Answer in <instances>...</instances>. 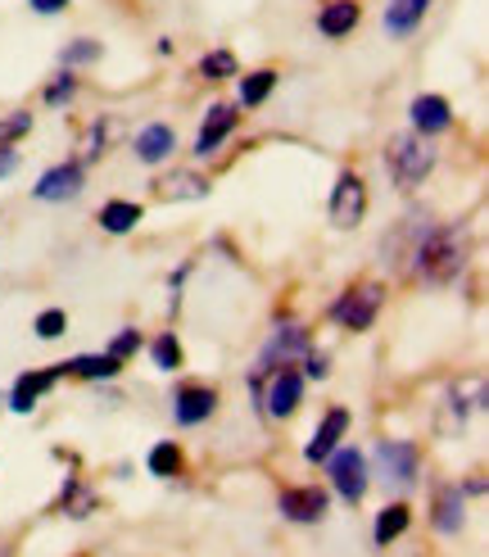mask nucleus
I'll return each instance as SVG.
<instances>
[{"mask_svg":"<svg viewBox=\"0 0 489 557\" xmlns=\"http://www.w3.org/2000/svg\"><path fill=\"white\" fill-rule=\"evenodd\" d=\"M467 268V232L462 227H430L413 255V272L430 286H444Z\"/></svg>","mask_w":489,"mask_h":557,"instance_id":"obj_1","label":"nucleus"},{"mask_svg":"<svg viewBox=\"0 0 489 557\" xmlns=\"http://www.w3.org/2000/svg\"><path fill=\"white\" fill-rule=\"evenodd\" d=\"M386 169L394 177L399 190H413L430 177L435 169V150H430V136H417V132H399L390 136V146H386Z\"/></svg>","mask_w":489,"mask_h":557,"instance_id":"obj_2","label":"nucleus"},{"mask_svg":"<svg viewBox=\"0 0 489 557\" xmlns=\"http://www.w3.org/2000/svg\"><path fill=\"white\" fill-rule=\"evenodd\" d=\"M372 467L390 490H413L422 476V454H417V444H408V440H380L372 454Z\"/></svg>","mask_w":489,"mask_h":557,"instance_id":"obj_3","label":"nucleus"},{"mask_svg":"<svg viewBox=\"0 0 489 557\" xmlns=\"http://www.w3.org/2000/svg\"><path fill=\"white\" fill-rule=\"evenodd\" d=\"M259 404H263V412L272 417V422L294 417V408L304 404V372H294V363L290 368H272L259 381Z\"/></svg>","mask_w":489,"mask_h":557,"instance_id":"obj_4","label":"nucleus"},{"mask_svg":"<svg viewBox=\"0 0 489 557\" xmlns=\"http://www.w3.org/2000/svg\"><path fill=\"white\" fill-rule=\"evenodd\" d=\"M380 304H386V286H376V282H359V286H349L336 304H331V322H340L344 331H367L380 313Z\"/></svg>","mask_w":489,"mask_h":557,"instance_id":"obj_5","label":"nucleus"},{"mask_svg":"<svg viewBox=\"0 0 489 557\" xmlns=\"http://www.w3.org/2000/svg\"><path fill=\"white\" fill-rule=\"evenodd\" d=\"M309 354V331L299 326V322H277L272 326V336H267V345H263V354H259V376H267L272 368H290V363H299V358Z\"/></svg>","mask_w":489,"mask_h":557,"instance_id":"obj_6","label":"nucleus"},{"mask_svg":"<svg viewBox=\"0 0 489 557\" xmlns=\"http://www.w3.org/2000/svg\"><path fill=\"white\" fill-rule=\"evenodd\" d=\"M430 227H435V222H430L426 209L408 213L399 227H394L386 240H380V255H386V263H390V268H413V255H417V245H422V236H426Z\"/></svg>","mask_w":489,"mask_h":557,"instance_id":"obj_7","label":"nucleus"},{"mask_svg":"<svg viewBox=\"0 0 489 557\" xmlns=\"http://www.w3.org/2000/svg\"><path fill=\"white\" fill-rule=\"evenodd\" d=\"M326 476H331L336 494L344 498V504H363L367 494V458L359 449H336L331 458H326Z\"/></svg>","mask_w":489,"mask_h":557,"instance_id":"obj_8","label":"nucleus"},{"mask_svg":"<svg viewBox=\"0 0 489 557\" xmlns=\"http://www.w3.org/2000/svg\"><path fill=\"white\" fill-rule=\"evenodd\" d=\"M277 512L294 525H317V521H326V512H331V494L322 485H290L277 498Z\"/></svg>","mask_w":489,"mask_h":557,"instance_id":"obj_9","label":"nucleus"},{"mask_svg":"<svg viewBox=\"0 0 489 557\" xmlns=\"http://www.w3.org/2000/svg\"><path fill=\"white\" fill-rule=\"evenodd\" d=\"M326 213H331V227L349 232L359 227L363 213H367V186L359 173H340L336 177V190H331V205H326Z\"/></svg>","mask_w":489,"mask_h":557,"instance_id":"obj_10","label":"nucleus"},{"mask_svg":"<svg viewBox=\"0 0 489 557\" xmlns=\"http://www.w3.org/2000/svg\"><path fill=\"white\" fill-rule=\"evenodd\" d=\"M82 186H87V169L82 163H54V169H46L33 186V195L41 205H68L82 195Z\"/></svg>","mask_w":489,"mask_h":557,"instance_id":"obj_11","label":"nucleus"},{"mask_svg":"<svg viewBox=\"0 0 489 557\" xmlns=\"http://www.w3.org/2000/svg\"><path fill=\"white\" fill-rule=\"evenodd\" d=\"M430 525L440 535H457L467 525V485H444L430 498Z\"/></svg>","mask_w":489,"mask_h":557,"instance_id":"obj_12","label":"nucleus"},{"mask_svg":"<svg viewBox=\"0 0 489 557\" xmlns=\"http://www.w3.org/2000/svg\"><path fill=\"white\" fill-rule=\"evenodd\" d=\"M64 376H68L64 363L41 368V372H23V376L14 381V389H10V408H14V412H33V408L46 399V389H54Z\"/></svg>","mask_w":489,"mask_h":557,"instance_id":"obj_13","label":"nucleus"},{"mask_svg":"<svg viewBox=\"0 0 489 557\" xmlns=\"http://www.w3.org/2000/svg\"><path fill=\"white\" fill-rule=\"evenodd\" d=\"M213 412H217V389H209V385H181L173 395L177 426H200V422H209Z\"/></svg>","mask_w":489,"mask_h":557,"instance_id":"obj_14","label":"nucleus"},{"mask_svg":"<svg viewBox=\"0 0 489 557\" xmlns=\"http://www.w3.org/2000/svg\"><path fill=\"white\" fill-rule=\"evenodd\" d=\"M344 435H349V412H344V408H331V412H326L322 422H317L313 440L304 444V458H309V462H326V458L340 449Z\"/></svg>","mask_w":489,"mask_h":557,"instance_id":"obj_15","label":"nucleus"},{"mask_svg":"<svg viewBox=\"0 0 489 557\" xmlns=\"http://www.w3.org/2000/svg\"><path fill=\"white\" fill-rule=\"evenodd\" d=\"M236 119H240L236 104H213L204 127H200V136H196V159H213L217 150H223V141L236 132Z\"/></svg>","mask_w":489,"mask_h":557,"instance_id":"obj_16","label":"nucleus"},{"mask_svg":"<svg viewBox=\"0 0 489 557\" xmlns=\"http://www.w3.org/2000/svg\"><path fill=\"white\" fill-rule=\"evenodd\" d=\"M408 119H413V132L417 136H440L453 127V104L444 96H417L408 104Z\"/></svg>","mask_w":489,"mask_h":557,"instance_id":"obj_17","label":"nucleus"},{"mask_svg":"<svg viewBox=\"0 0 489 557\" xmlns=\"http://www.w3.org/2000/svg\"><path fill=\"white\" fill-rule=\"evenodd\" d=\"M173 150H177V132H173L168 123H150V127L136 132V159L150 163V169L168 159Z\"/></svg>","mask_w":489,"mask_h":557,"instance_id":"obj_18","label":"nucleus"},{"mask_svg":"<svg viewBox=\"0 0 489 557\" xmlns=\"http://www.w3.org/2000/svg\"><path fill=\"white\" fill-rule=\"evenodd\" d=\"M359 18H363L359 0H331V5H322V14H317V33L340 41V37H349L353 27H359Z\"/></svg>","mask_w":489,"mask_h":557,"instance_id":"obj_19","label":"nucleus"},{"mask_svg":"<svg viewBox=\"0 0 489 557\" xmlns=\"http://www.w3.org/2000/svg\"><path fill=\"white\" fill-rule=\"evenodd\" d=\"M64 372L82 376V381H114L123 372V363H118V358H109V354H77V358H68V363H64Z\"/></svg>","mask_w":489,"mask_h":557,"instance_id":"obj_20","label":"nucleus"},{"mask_svg":"<svg viewBox=\"0 0 489 557\" xmlns=\"http://www.w3.org/2000/svg\"><path fill=\"white\" fill-rule=\"evenodd\" d=\"M136 222H141V205H136V200H104L100 205V227L109 236H127Z\"/></svg>","mask_w":489,"mask_h":557,"instance_id":"obj_21","label":"nucleus"},{"mask_svg":"<svg viewBox=\"0 0 489 557\" xmlns=\"http://www.w3.org/2000/svg\"><path fill=\"white\" fill-rule=\"evenodd\" d=\"M426 10H430V0H390V10H386V33L408 37V33H413V27L422 23Z\"/></svg>","mask_w":489,"mask_h":557,"instance_id":"obj_22","label":"nucleus"},{"mask_svg":"<svg viewBox=\"0 0 489 557\" xmlns=\"http://www.w3.org/2000/svg\"><path fill=\"white\" fill-rule=\"evenodd\" d=\"M408 521H413L408 504H390V508H380V512H376V531H372V540H376L380 548H390V544L408 531Z\"/></svg>","mask_w":489,"mask_h":557,"instance_id":"obj_23","label":"nucleus"},{"mask_svg":"<svg viewBox=\"0 0 489 557\" xmlns=\"http://www.w3.org/2000/svg\"><path fill=\"white\" fill-rule=\"evenodd\" d=\"M146 467H150V476H181V467H186V458H181V449H177V440H159L154 449H150V458H146Z\"/></svg>","mask_w":489,"mask_h":557,"instance_id":"obj_24","label":"nucleus"},{"mask_svg":"<svg viewBox=\"0 0 489 557\" xmlns=\"http://www.w3.org/2000/svg\"><path fill=\"white\" fill-rule=\"evenodd\" d=\"M163 200H204L209 195V182L200 173H173V177H163Z\"/></svg>","mask_w":489,"mask_h":557,"instance_id":"obj_25","label":"nucleus"},{"mask_svg":"<svg viewBox=\"0 0 489 557\" xmlns=\"http://www.w3.org/2000/svg\"><path fill=\"white\" fill-rule=\"evenodd\" d=\"M272 87H277V73H272V69H254L250 77H244L240 82V104H263L267 96H272Z\"/></svg>","mask_w":489,"mask_h":557,"instance_id":"obj_26","label":"nucleus"},{"mask_svg":"<svg viewBox=\"0 0 489 557\" xmlns=\"http://www.w3.org/2000/svg\"><path fill=\"white\" fill-rule=\"evenodd\" d=\"M150 358H154L159 372H177L186 354H181V345H177L173 331H163V336H154V345H150Z\"/></svg>","mask_w":489,"mask_h":557,"instance_id":"obj_27","label":"nucleus"},{"mask_svg":"<svg viewBox=\"0 0 489 557\" xmlns=\"http://www.w3.org/2000/svg\"><path fill=\"white\" fill-rule=\"evenodd\" d=\"M236 73H240V64H236L231 50H209L200 60V77L204 82H223V77H236Z\"/></svg>","mask_w":489,"mask_h":557,"instance_id":"obj_28","label":"nucleus"},{"mask_svg":"<svg viewBox=\"0 0 489 557\" xmlns=\"http://www.w3.org/2000/svg\"><path fill=\"white\" fill-rule=\"evenodd\" d=\"M64 508H68V517H91V508H96V494L82 485L77 476H68L64 481Z\"/></svg>","mask_w":489,"mask_h":557,"instance_id":"obj_29","label":"nucleus"},{"mask_svg":"<svg viewBox=\"0 0 489 557\" xmlns=\"http://www.w3.org/2000/svg\"><path fill=\"white\" fill-rule=\"evenodd\" d=\"M96 60H100V41H91V37H82V41H68V46H64V64H68V69L96 64Z\"/></svg>","mask_w":489,"mask_h":557,"instance_id":"obj_30","label":"nucleus"},{"mask_svg":"<svg viewBox=\"0 0 489 557\" xmlns=\"http://www.w3.org/2000/svg\"><path fill=\"white\" fill-rule=\"evenodd\" d=\"M104 146H109V123L96 119V123L87 127V141H82V163H96V159L104 154Z\"/></svg>","mask_w":489,"mask_h":557,"instance_id":"obj_31","label":"nucleus"},{"mask_svg":"<svg viewBox=\"0 0 489 557\" xmlns=\"http://www.w3.org/2000/svg\"><path fill=\"white\" fill-rule=\"evenodd\" d=\"M27 132H33V114H27V109H14L10 119H0V146H14Z\"/></svg>","mask_w":489,"mask_h":557,"instance_id":"obj_32","label":"nucleus"},{"mask_svg":"<svg viewBox=\"0 0 489 557\" xmlns=\"http://www.w3.org/2000/svg\"><path fill=\"white\" fill-rule=\"evenodd\" d=\"M33 331H37L41 341H60L64 331H68V313H64V309H46V313L37 318V326H33Z\"/></svg>","mask_w":489,"mask_h":557,"instance_id":"obj_33","label":"nucleus"},{"mask_svg":"<svg viewBox=\"0 0 489 557\" xmlns=\"http://www.w3.org/2000/svg\"><path fill=\"white\" fill-rule=\"evenodd\" d=\"M73 96H77V77H73V69H68V73H60V77H54L50 87H46V104H54V109L68 104Z\"/></svg>","mask_w":489,"mask_h":557,"instance_id":"obj_34","label":"nucleus"},{"mask_svg":"<svg viewBox=\"0 0 489 557\" xmlns=\"http://www.w3.org/2000/svg\"><path fill=\"white\" fill-rule=\"evenodd\" d=\"M141 349V331L136 326H123L118 336H114V345H109V358H118V363H127V358Z\"/></svg>","mask_w":489,"mask_h":557,"instance_id":"obj_35","label":"nucleus"},{"mask_svg":"<svg viewBox=\"0 0 489 557\" xmlns=\"http://www.w3.org/2000/svg\"><path fill=\"white\" fill-rule=\"evenodd\" d=\"M304 376L309 381H326V376H331V358H326V354H304Z\"/></svg>","mask_w":489,"mask_h":557,"instance_id":"obj_36","label":"nucleus"},{"mask_svg":"<svg viewBox=\"0 0 489 557\" xmlns=\"http://www.w3.org/2000/svg\"><path fill=\"white\" fill-rule=\"evenodd\" d=\"M18 169V150L14 146H0V177H10Z\"/></svg>","mask_w":489,"mask_h":557,"instance_id":"obj_37","label":"nucleus"},{"mask_svg":"<svg viewBox=\"0 0 489 557\" xmlns=\"http://www.w3.org/2000/svg\"><path fill=\"white\" fill-rule=\"evenodd\" d=\"M27 5H33L37 14H46V18H50V14H60V10L68 5V0H27Z\"/></svg>","mask_w":489,"mask_h":557,"instance_id":"obj_38","label":"nucleus"},{"mask_svg":"<svg viewBox=\"0 0 489 557\" xmlns=\"http://www.w3.org/2000/svg\"><path fill=\"white\" fill-rule=\"evenodd\" d=\"M0 557H5V553H0Z\"/></svg>","mask_w":489,"mask_h":557,"instance_id":"obj_39","label":"nucleus"}]
</instances>
